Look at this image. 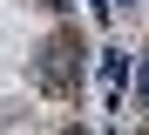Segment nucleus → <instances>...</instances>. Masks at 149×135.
I'll return each mask as SVG.
<instances>
[{
	"label": "nucleus",
	"instance_id": "1",
	"mask_svg": "<svg viewBox=\"0 0 149 135\" xmlns=\"http://www.w3.org/2000/svg\"><path fill=\"white\" fill-rule=\"evenodd\" d=\"M74 74H81V41H74V34H54V41L41 47V61H34V81H41L47 95H68Z\"/></svg>",
	"mask_w": 149,
	"mask_h": 135
},
{
	"label": "nucleus",
	"instance_id": "2",
	"mask_svg": "<svg viewBox=\"0 0 149 135\" xmlns=\"http://www.w3.org/2000/svg\"><path fill=\"white\" fill-rule=\"evenodd\" d=\"M136 95L149 101V54H142V68H136Z\"/></svg>",
	"mask_w": 149,
	"mask_h": 135
},
{
	"label": "nucleus",
	"instance_id": "3",
	"mask_svg": "<svg viewBox=\"0 0 149 135\" xmlns=\"http://www.w3.org/2000/svg\"><path fill=\"white\" fill-rule=\"evenodd\" d=\"M47 7H68V0H47Z\"/></svg>",
	"mask_w": 149,
	"mask_h": 135
},
{
	"label": "nucleus",
	"instance_id": "4",
	"mask_svg": "<svg viewBox=\"0 0 149 135\" xmlns=\"http://www.w3.org/2000/svg\"><path fill=\"white\" fill-rule=\"evenodd\" d=\"M68 135H81V128H68Z\"/></svg>",
	"mask_w": 149,
	"mask_h": 135
}]
</instances>
